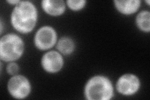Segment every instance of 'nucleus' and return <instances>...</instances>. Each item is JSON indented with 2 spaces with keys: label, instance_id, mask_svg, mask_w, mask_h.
<instances>
[{
  "label": "nucleus",
  "instance_id": "nucleus-14",
  "mask_svg": "<svg viewBox=\"0 0 150 100\" xmlns=\"http://www.w3.org/2000/svg\"><path fill=\"white\" fill-rule=\"evenodd\" d=\"M7 2L11 4H15V5H16V4H18L20 2V1H17V0H10V1H7Z\"/></svg>",
  "mask_w": 150,
  "mask_h": 100
},
{
  "label": "nucleus",
  "instance_id": "nucleus-15",
  "mask_svg": "<svg viewBox=\"0 0 150 100\" xmlns=\"http://www.w3.org/2000/svg\"><path fill=\"white\" fill-rule=\"evenodd\" d=\"M146 2L148 4V5H149V1H146Z\"/></svg>",
  "mask_w": 150,
  "mask_h": 100
},
{
  "label": "nucleus",
  "instance_id": "nucleus-3",
  "mask_svg": "<svg viewBox=\"0 0 150 100\" xmlns=\"http://www.w3.org/2000/svg\"><path fill=\"white\" fill-rule=\"evenodd\" d=\"M24 43L15 34H8L0 41V58L5 62L18 60L24 52Z\"/></svg>",
  "mask_w": 150,
  "mask_h": 100
},
{
  "label": "nucleus",
  "instance_id": "nucleus-6",
  "mask_svg": "<svg viewBox=\"0 0 150 100\" xmlns=\"http://www.w3.org/2000/svg\"><path fill=\"white\" fill-rule=\"evenodd\" d=\"M140 88V82L137 76L125 74L119 78L116 83V89L120 94L129 96L137 93Z\"/></svg>",
  "mask_w": 150,
  "mask_h": 100
},
{
  "label": "nucleus",
  "instance_id": "nucleus-7",
  "mask_svg": "<svg viewBox=\"0 0 150 100\" xmlns=\"http://www.w3.org/2000/svg\"><path fill=\"white\" fill-rule=\"evenodd\" d=\"M64 64L62 56L58 52L51 51L45 54L41 60L43 69L50 73H57L62 70Z\"/></svg>",
  "mask_w": 150,
  "mask_h": 100
},
{
  "label": "nucleus",
  "instance_id": "nucleus-10",
  "mask_svg": "<svg viewBox=\"0 0 150 100\" xmlns=\"http://www.w3.org/2000/svg\"><path fill=\"white\" fill-rule=\"evenodd\" d=\"M137 26L139 30L148 33L150 31V13L148 11H141L136 19Z\"/></svg>",
  "mask_w": 150,
  "mask_h": 100
},
{
  "label": "nucleus",
  "instance_id": "nucleus-8",
  "mask_svg": "<svg viewBox=\"0 0 150 100\" xmlns=\"http://www.w3.org/2000/svg\"><path fill=\"white\" fill-rule=\"evenodd\" d=\"M43 10L50 15L57 16L62 15L65 11V3L62 0H44L41 2Z\"/></svg>",
  "mask_w": 150,
  "mask_h": 100
},
{
  "label": "nucleus",
  "instance_id": "nucleus-5",
  "mask_svg": "<svg viewBox=\"0 0 150 100\" xmlns=\"http://www.w3.org/2000/svg\"><path fill=\"white\" fill-rule=\"evenodd\" d=\"M57 40V34L52 27L46 26L41 28L36 33L35 45L38 49L47 50L53 48Z\"/></svg>",
  "mask_w": 150,
  "mask_h": 100
},
{
  "label": "nucleus",
  "instance_id": "nucleus-1",
  "mask_svg": "<svg viewBox=\"0 0 150 100\" xmlns=\"http://www.w3.org/2000/svg\"><path fill=\"white\" fill-rule=\"evenodd\" d=\"M37 18L38 12L34 4L30 1H20L13 9L11 22L16 31L25 34L34 29Z\"/></svg>",
  "mask_w": 150,
  "mask_h": 100
},
{
  "label": "nucleus",
  "instance_id": "nucleus-9",
  "mask_svg": "<svg viewBox=\"0 0 150 100\" xmlns=\"http://www.w3.org/2000/svg\"><path fill=\"white\" fill-rule=\"evenodd\" d=\"M114 3L118 11L123 15H129L138 11L140 7L141 1L139 0H128V1H115Z\"/></svg>",
  "mask_w": 150,
  "mask_h": 100
},
{
  "label": "nucleus",
  "instance_id": "nucleus-11",
  "mask_svg": "<svg viewBox=\"0 0 150 100\" xmlns=\"http://www.w3.org/2000/svg\"><path fill=\"white\" fill-rule=\"evenodd\" d=\"M57 49L64 55L71 54L74 50V43L73 41L68 37H63L61 38L57 44Z\"/></svg>",
  "mask_w": 150,
  "mask_h": 100
},
{
  "label": "nucleus",
  "instance_id": "nucleus-13",
  "mask_svg": "<svg viewBox=\"0 0 150 100\" xmlns=\"http://www.w3.org/2000/svg\"><path fill=\"white\" fill-rule=\"evenodd\" d=\"M7 72L11 75H16L19 71V66L15 63H9L6 68Z\"/></svg>",
  "mask_w": 150,
  "mask_h": 100
},
{
  "label": "nucleus",
  "instance_id": "nucleus-12",
  "mask_svg": "<svg viewBox=\"0 0 150 100\" xmlns=\"http://www.w3.org/2000/svg\"><path fill=\"white\" fill-rule=\"evenodd\" d=\"M86 3V1L79 0V1H74V0H68L67 1L68 7L73 11H79L83 9Z\"/></svg>",
  "mask_w": 150,
  "mask_h": 100
},
{
  "label": "nucleus",
  "instance_id": "nucleus-4",
  "mask_svg": "<svg viewBox=\"0 0 150 100\" xmlns=\"http://www.w3.org/2000/svg\"><path fill=\"white\" fill-rule=\"evenodd\" d=\"M8 91L16 99H24L31 91V85L28 79L21 75H15L9 80L8 83Z\"/></svg>",
  "mask_w": 150,
  "mask_h": 100
},
{
  "label": "nucleus",
  "instance_id": "nucleus-2",
  "mask_svg": "<svg viewBox=\"0 0 150 100\" xmlns=\"http://www.w3.org/2000/svg\"><path fill=\"white\" fill-rule=\"evenodd\" d=\"M84 95L88 100H109L114 96L111 81L104 76H95L87 82Z\"/></svg>",
  "mask_w": 150,
  "mask_h": 100
}]
</instances>
